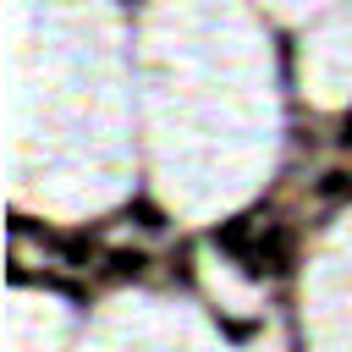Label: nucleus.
<instances>
[{"mask_svg":"<svg viewBox=\"0 0 352 352\" xmlns=\"http://www.w3.org/2000/svg\"><path fill=\"white\" fill-rule=\"evenodd\" d=\"M242 258V270L253 275V280H280V275H292V226H280V220H258L253 226V236H248V248L236 253Z\"/></svg>","mask_w":352,"mask_h":352,"instance_id":"1","label":"nucleus"},{"mask_svg":"<svg viewBox=\"0 0 352 352\" xmlns=\"http://www.w3.org/2000/svg\"><path fill=\"white\" fill-rule=\"evenodd\" d=\"M148 264H154V258H148L143 248H104L94 270H99V280H143Z\"/></svg>","mask_w":352,"mask_h":352,"instance_id":"2","label":"nucleus"},{"mask_svg":"<svg viewBox=\"0 0 352 352\" xmlns=\"http://www.w3.org/2000/svg\"><path fill=\"white\" fill-rule=\"evenodd\" d=\"M44 248H55V253H60V264H72V270H88V264L99 258V242H94L88 231H66V236L44 231Z\"/></svg>","mask_w":352,"mask_h":352,"instance_id":"3","label":"nucleus"},{"mask_svg":"<svg viewBox=\"0 0 352 352\" xmlns=\"http://www.w3.org/2000/svg\"><path fill=\"white\" fill-rule=\"evenodd\" d=\"M314 198H324V204H346V198H352V170H346V165L319 170V176H314Z\"/></svg>","mask_w":352,"mask_h":352,"instance_id":"4","label":"nucleus"},{"mask_svg":"<svg viewBox=\"0 0 352 352\" xmlns=\"http://www.w3.org/2000/svg\"><path fill=\"white\" fill-rule=\"evenodd\" d=\"M132 214H138V226H148V231H165V214H160L154 204H132Z\"/></svg>","mask_w":352,"mask_h":352,"instance_id":"5","label":"nucleus"},{"mask_svg":"<svg viewBox=\"0 0 352 352\" xmlns=\"http://www.w3.org/2000/svg\"><path fill=\"white\" fill-rule=\"evenodd\" d=\"M336 143H341V148H352V116H341V132H336Z\"/></svg>","mask_w":352,"mask_h":352,"instance_id":"6","label":"nucleus"}]
</instances>
